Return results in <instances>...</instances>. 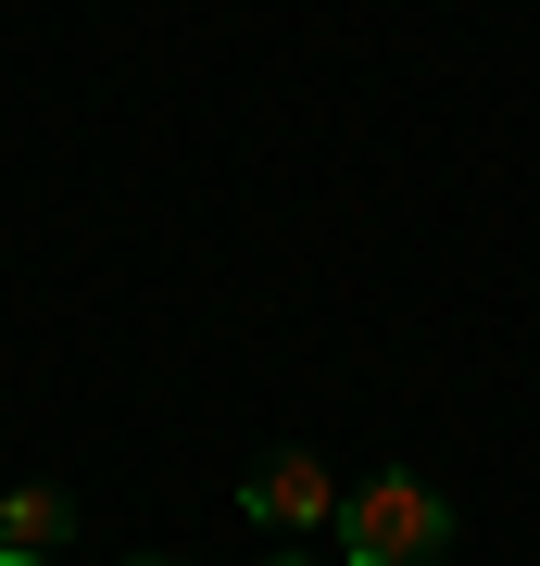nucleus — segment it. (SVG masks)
I'll list each match as a JSON object with an SVG mask.
<instances>
[{
  "instance_id": "1",
  "label": "nucleus",
  "mask_w": 540,
  "mask_h": 566,
  "mask_svg": "<svg viewBox=\"0 0 540 566\" xmlns=\"http://www.w3.org/2000/svg\"><path fill=\"white\" fill-rule=\"evenodd\" d=\"M441 542H453V491H427L415 465L340 491V566H427Z\"/></svg>"
},
{
  "instance_id": "2",
  "label": "nucleus",
  "mask_w": 540,
  "mask_h": 566,
  "mask_svg": "<svg viewBox=\"0 0 540 566\" xmlns=\"http://www.w3.org/2000/svg\"><path fill=\"white\" fill-rule=\"evenodd\" d=\"M240 504H252L264 528H340V479H327V465H315V453H264V465H252V491H240Z\"/></svg>"
},
{
  "instance_id": "3",
  "label": "nucleus",
  "mask_w": 540,
  "mask_h": 566,
  "mask_svg": "<svg viewBox=\"0 0 540 566\" xmlns=\"http://www.w3.org/2000/svg\"><path fill=\"white\" fill-rule=\"evenodd\" d=\"M63 528H76V504L39 479V491H0V554H51Z\"/></svg>"
},
{
  "instance_id": "4",
  "label": "nucleus",
  "mask_w": 540,
  "mask_h": 566,
  "mask_svg": "<svg viewBox=\"0 0 540 566\" xmlns=\"http://www.w3.org/2000/svg\"><path fill=\"white\" fill-rule=\"evenodd\" d=\"M0 566H51V554H0Z\"/></svg>"
},
{
  "instance_id": "5",
  "label": "nucleus",
  "mask_w": 540,
  "mask_h": 566,
  "mask_svg": "<svg viewBox=\"0 0 540 566\" xmlns=\"http://www.w3.org/2000/svg\"><path fill=\"white\" fill-rule=\"evenodd\" d=\"M139 566H177V554H139Z\"/></svg>"
},
{
  "instance_id": "6",
  "label": "nucleus",
  "mask_w": 540,
  "mask_h": 566,
  "mask_svg": "<svg viewBox=\"0 0 540 566\" xmlns=\"http://www.w3.org/2000/svg\"><path fill=\"white\" fill-rule=\"evenodd\" d=\"M277 566H289V554H277Z\"/></svg>"
}]
</instances>
